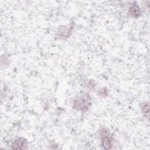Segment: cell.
<instances>
[{
  "instance_id": "cell-5",
  "label": "cell",
  "mask_w": 150,
  "mask_h": 150,
  "mask_svg": "<svg viewBox=\"0 0 150 150\" xmlns=\"http://www.w3.org/2000/svg\"><path fill=\"white\" fill-rule=\"evenodd\" d=\"M128 13L132 17L137 18L141 14V11L137 4H132L128 9Z\"/></svg>"
},
{
  "instance_id": "cell-3",
  "label": "cell",
  "mask_w": 150,
  "mask_h": 150,
  "mask_svg": "<svg viewBox=\"0 0 150 150\" xmlns=\"http://www.w3.org/2000/svg\"><path fill=\"white\" fill-rule=\"evenodd\" d=\"M73 29V26L71 25L68 26H62L56 32V37L59 39L67 38L71 34Z\"/></svg>"
},
{
  "instance_id": "cell-8",
  "label": "cell",
  "mask_w": 150,
  "mask_h": 150,
  "mask_svg": "<svg viewBox=\"0 0 150 150\" xmlns=\"http://www.w3.org/2000/svg\"><path fill=\"white\" fill-rule=\"evenodd\" d=\"M87 85L88 88H90L91 90H93V88H94V87H95V82L94 80H91L88 82Z\"/></svg>"
},
{
  "instance_id": "cell-1",
  "label": "cell",
  "mask_w": 150,
  "mask_h": 150,
  "mask_svg": "<svg viewBox=\"0 0 150 150\" xmlns=\"http://www.w3.org/2000/svg\"><path fill=\"white\" fill-rule=\"evenodd\" d=\"M91 105V98L87 93H83L76 97L72 102V107L79 111H87Z\"/></svg>"
},
{
  "instance_id": "cell-4",
  "label": "cell",
  "mask_w": 150,
  "mask_h": 150,
  "mask_svg": "<svg viewBox=\"0 0 150 150\" xmlns=\"http://www.w3.org/2000/svg\"><path fill=\"white\" fill-rule=\"evenodd\" d=\"M10 145L12 149H25L27 148V142L23 138H19L13 140Z\"/></svg>"
},
{
  "instance_id": "cell-7",
  "label": "cell",
  "mask_w": 150,
  "mask_h": 150,
  "mask_svg": "<svg viewBox=\"0 0 150 150\" xmlns=\"http://www.w3.org/2000/svg\"><path fill=\"white\" fill-rule=\"evenodd\" d=\"M98 93L99 94L100 96L105 97L107 96L108 94V91H107V88L106 87H103L101 88H100L99 90V91H98Z\"/></svg>"
},
{
  "instance_id": "cell-6",
  "label": "cell",
  "mask_w": 150,
  "mask_h": 150,
  "mask_svg": "<svg viewBox=\"0 0 150 150\" xmlns=\"http://www.w3.org/2000/svg\"><path fill=\"white\" fill-rule=\"evenodd\" d=\"M149 110V104L148 102H144L141 104V111L142 113L148 114Z\"/></svg>"
},
{
  "instance_id": "cell-2",
  "label": "cell",
  "mask_w": 150,
  "mask_h": 150,
  "mask_svg": "<svg viewBox=\"0 0 150 150\" xmlns=\"http://www.w3.org/2000/svg\"><path fill=\"white\" fill-rule=\"evenodd\" d=\"M100 135L101 139V145L104 149H110L112 148L113 142L107 129L102 128L100 129Z\"/></svg>"
}]
</instances>
